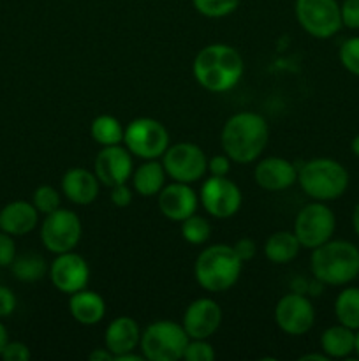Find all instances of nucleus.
Here are the masks:
<instances>
[{
    "label": "nucleus",
    "mask_w": 359,
    "mask_h": 361,
    "mask_svg": "<svg viewBox=\"0 0 359 361\" xmlns=\"http://www.w3.org/2000/svg\"><path fill=\"white\" fill-rule=\"evenodd\" d=\"M270 127L259 113L239 111L229 116L222 127L220 143L224 154L238 164H250L260 157L267 145Z\"/></svg>",
    "instance_id": "f257e3e1"
},
{
    "label": "nucleus",
    "mask_w": 359,
    "mask_h": 361,
    "mask_svg": "<svg viewBox=\"0 0 359 361\" xmlns=\"http://www.w3.org/2000/svg\"><path fill=\"white\" fill-rule=\"evenodd\" d=\"M192 71L201 87L213 94H222L239 83L245 63L238 49L217 42L197 51Z\"/></svg>",
    "instance_id": "f03ea898"
},
{
    "label": "nucleus",
    "mask_w": 359,
    "mask_h": 361,
    "mask_svg": "<svg viewBox=\"0 0 359 361\" xmlns=\"http://www.w3.org/2000/svg\"><path fill=\"white\" fill-rule=\"evenodd\" d=\"M313 279L326 286H345L359 277V249L347 240H327L310 257Z\"/></svg>",
    "instance_id": "7ed1b4c3"
},
{
    "label": "nucleus",
    "mask_w": 359,
    "mask_h": 361,
    "mask_svg": "<svg viewBox=\"0 0 359 361\" xmlns=\"http://www.w3.org/2000/svg\"><path fill=\"white\" fill-rule=\"evenodd\" d=\"M243 261L234 252L232 245L217 243L204 249L194 264L197 284L210 293H224L238 282Z\"/></svg>",
    "instance_id": "20e7f679"
},
{
    "label": "nucleus",
    "mask_w": 359,
    "mask_h": 361,
    "mask_svg": "<svg viewBox=\"0 0 359 361\" xmlns=\"http://www.w3.org/2000/svg\"><path fill=\"white\" fill-rule=\"evenodd\" d=\"M298 183L303 192L315 201H334L348 187V173L334 159L317 157L298 169Z\"/></svg>",
    "instance_id": "39448f33"
},
{
    "label": "nucleus",
    "mask_w": 359,
    "mask_h": 361,
    "mask_svg": "<svg viewBox=\"0 0 359 361\" xmlns=\"http://www.w3.org/2000/svg\"><path fill=\"white\" fill-rule=\"evenodd\" d=\"M190 337L180 323L155 321L141 331V353L150 361H178L183 358Z\"/></svg>",
    "instance_id": "423d86ee"
},
{
    "label": "nucleus",
    "mask_w": 359,
    "mask_h": 361,
    "mask_svg": "<svg viewBox=\"0 0 359 361\" xmlns=\"http://www.w3.org/2000/svg\"><path fill=\"white\" fill-rule=\"evenodd\" d=\"M123 145L127 150L143 161L158 159L169 147V133L158 120L150 116L134 118L125 127Z\"/></svg>",
    "instance_id": "0eeeda50"
},
{
    "label": "nucleus",
    "mask_w": 359,
    "mask_h": 361,
    "mask_svg": "<svg viewBox=\"0 0 359 361\" xmlns=\"http://www.w3.org/2000/svg\"><path fill=\"white\" fill-rule=\"evenodd\" d=\"M336 229V217L324 201H313L303 207L296 215L294 235L305 249H317L333 238Z\"/></svg>",
    "instance_id": "6e6552de"
},
{
    "label": "nucleus",
    "mask_w": 359,
    "mask_h": 361,
    "mask_svg": "<svg viewBox=\"0 0 359 361\" xmlns=\"http://www.w3.org/2000/svg\"><path fill=\"white\" fill-rule=\"evenodd\" d=\"M83 235V226L76 212L58 208L46 215L41 224V242L53 254L70 252L77 247Z\"/></svg>",
    "instance_id": "1a4fd4ad"
},
{
    "label": "nucleus",
    "mask_w": 359,
    "mask_h": 361,
    "mask_svg": "<svg viewBox=\"0 0 359 361\" xmlns=\"http://www.w3.org/2000/svg\"><path fill=\"white\" fill-rule=\"evenodd\" d=\"M162 166L165 175L172 182L194 183L204 178L208 171V159L203 148L197 145L183 141V143L169 145L162 155Z\"/></svg>",
    "instance_id": "9d476101"
},
{
    "label": "nucleus",
    "mask_w": 359,
    "mask_h": 361,
    "mask_svg": "<svg viewBox=\"0 0 359 361\" xmlns=\"http://www.w3.org/2000/svg\"><path fill=\"white\" fill-rule=\"evenodd\" d=\"M296 18L303 30L317 39L333 37L344 27L336 0H296Z\"/></svg>",
    "instance_id": "9b49d317"
},
{
    "label": "nucleus",
    "mask_w": 359,
    "mask_h": 361,
    "mask_svg": "<svg viewBox=\"0 0 359 361\" xmlns=\"http://www.w3.org/2000/svg\"><path fill=\"white\" fill-rule=\"evenodd\" d=\"M199 201L211 217L231 219L241 208L243 196L239 187L227 176L210 175L201 187Z\"/></svg>",
    "instance_id": "f8f14e48"
},
{
    "label": "nucleus",
    "mask_w": 359,
    "mask_h": 361,
    "mask_svg": "<svg viewBox=\"0 0 359 361\" xmlns=\"http://www.w3.org/2000/svg\"><path fill=\"white\" fill-rule=\"evenodd\" d=\"M275 323L284 334L301 337L312 330L315 323V309L308 296L292 291L278 300L275 307Z\"/></svg>",
    "instance_id": "ddd939ff"
},
{
    "label": "nucleus",
    "mask_w": 359,
    "mask_h": 361,
    "mask_svg": "<svg viewBox=\"0 0 359 361\" xmlns=\"http://www.w3.org/2000/svg\"><path fill=\"white\" fill-rule=\"evenodd\" d=\"M49 279L51 284L63 295H74L88 286L90 281V267L83 256L74 250L56 254L55 261L49 264Z\"/></svg>",
    "instance_id": "4468645a"
},
{
    "label": "nucleus",
    "mask_w": 359,
    "mask_h": 361,
    "mask_svg": "<svg viewBox=\"0 0 359 361\" xmlns=\"http://www.w3.org/2000/svg\"><path fill=\"white\" fill-rule=\"evenodd\" d=\"M94 169L99 182L109 189L118 183H127L134 171L132 154L122 145L102 147V150L95 155Z\"/></svg>",
    "instance_id": "2eb2a0df"
},
{
    "label": "nucleus",
    "mask_w": 359,
    "mask_h": 361,
    "mask_svg": "<svg viewBox=\"0 0 359 361\" xmlns=\"http://www.w3.org/2000/svg\"><path fill=\"white\" fill-rule=\"evenodd\" d=\"M222 324V309L215 300L197 298L187 307L182 326L190 338H210Z\"/></svg>",
    "instance_id": "dca6fc26"
},
{
    "label": "nucleus",
    "mask_w": 359,
    "mask_h": 361,
    "mask_svg": "<svg viewBox=\"0 0 359 361\" xmlns=\"http://www.w3.org/2000/svg\"><path fill=\"white\" fill-rule=\"evenodd\" d=\"M197 204H199V197L190 183L172 182L162 187L158 192V210L172 222H182L196 214Z\"/></svg>",
    "instance_id": "f3484780"
},
{
    "label": "nucleus",
    "mask_w": 359,
    "mask_h": 361,
    "mask_svg": "<svg viewBox=\"0 0 359 361\" xmlns=\"http://www.w3.org/2000/svg\"><path fill=\"white\" fill-rule=\"evenodd\" d=\"M257 185L270 192H280L298 182V169L284 157H266L259 161L253 171Z\"/></svg>",
    "instance_id": "a211bd4d"
},
{
    "label": "nucleus",
    "mask_w": 359,
    "mask_h": 361,
    "mask_svg": "<svg viewBox=\"0 0 359 361\" xmlns=\"http://www.w3.org/2000/svg\"><path fill=\"white\" fill-rule=\"evenodd\" d=\"M99 182L97 175L84 168H70L62 176V192L70 203L87 207L92 204L99 196Z\"/></svg>",
    "instance_id": "6ab92c4d"
},
{
    "label": "nucleus",
    "mask_w": 359,
    "mask_h": 361,
    "mask_svg": "<svg viewBox=\"0 0 359 361\" xmlns=\"http://www.w3.org/2000/svg\"><path fill=\"white\" fill-rule=\"evenodd\" d=\"M39 224V212L34 203L18 200L11 201L0 210V231L11 236H25Z\"/></svg>",
    "instance_id": "aec40b11"
},
{
    "label": "nucleus",
    "mask_w": 359,
    "mask_h": 361,
    "mask_svg": "<svg viewBox=\"0 0 359 361\" xmlns=\"http://www.w3.org/2000/svg\"><path fill=\"white\" fill-rule=\"evenodd\" d=\"M141 342V328L136 319L129 316H120L108 324L104 334V348L120 356L123 353L134 351Z\"/></svg>",
    "instance_id": "412c9836"
},
{
    "label": "nucleus",
    "mask_w": 359,
    "mask_h": 361,
    "mask_svg": "<svg viewBox=\"0 0 359 361\" xmlns=\"http://www.w3.org/2000/svg\"><path fill=\"white\" fill-rule=\"evenodd\" d=\"M69 312L76 323L94 326L106 316V302L99 293L88 291L87 288L70 295Z\"/></svg>",
    "instance_id": "4be33fe9"
},
{
    "label": "nucleus",
    "mask_w": 359,
    "mask_h": 361,
    "mask_svg": "<svg viewBox=\"0 0 359 361\" xmlns=\"http://www.w3.org/2000/svg\"><path fill=\"white\" fill-rule=\"evenodd\" d=\"M130 178H132V185L139 196H158L162 187L165 185V169L162 162H157V159H150L137 166Z\"/></svg>",
    "instance_id": "5701e85b"
},
{
    "label": "nucleus",
    "mask_w": 359,
    "mask_h": 361,
    "mask_svg": "<svg viewBox=\"0 0 359 361\" xmlns=\"http://www.w3.org/2000/svg\"><path fill=\"white\" fill-rule=\"evenodd\" d=\"M320 349L331 358H348L355 349V331L344 324L326 328L320 335Z\"/></svg>",
    "instance_id": "b1692460"
},
{
    "label": "nucleus",
    "mask_w": 359,
    "mask_h": 361,
    "mask_svg": "<svg viewBox=\"0 0 359 361\" xmlns=\"http://www.w3.org/2000/svg\"><path fill=\"white\" fill-rule=\"evenodd\" d=\"M301 250L298 236L294 231H277L270 235V238L264 243V254L267 261L273 264H287L294 259Z\"/></svg>",
    "instance_id": "393cba45"
},
{
    "label": "nucleus",
    "mask_w": 359,
    "mask_h": 361,
    "mask_svg": "<svg viewBox=\"0 0 359 361\" xmlns=\"http://www.w3.org/2000/svg\"><path fill=\"white\" fill-rule=\"evenodd\" d=\"M334 316L338 323L351 330H359V288H345L334 300Z\"/></svg>",
    "instance_id": "a878e982"
},
{
    "label": "nucleus",
    "mask_w": 359,
    "mask_h": 361,
    "mask_svg": "<svg viewBox=\"0 0 359 361\" xmlns=\"http://www.w3.org/2000/svg\"><path fill=\"white\" fill-rule=\"evenodd\" d=\"M11 271H13L14 277L21 282H37L48 274V264L42 256L35 252H25L21 256L14 257V261L11 263Z\"/></svg>",
    "instance_id": "bb28decb"
},
{
    "label": "nucleus",
    "mask_w": 359,
    "mask_h": 361,
    "mask_svg": "<svg viewBox=\"0 0 359 361\" xmlns=\"http://www.w3.org/2000/svg\"><path fill=\"white\" fill-rule=\"evenodd\" d=\"M123 134H125V127L120 123L118 118L111 115L97 116L90 126L92 140L101 147H113V145L123 143Z\"/></svg>",
    "instance_id": "cd10ccee"
},
{
    "label": "nucleus",
    "mask_w": 359,
    "mask_h": 361,
    "mask_svg": "<svg viewBox=\"0 0 359 361\" xmlns=\"http://www.w3.org/2000/svg\"><path fill=\"white\" fill-rule=\"evenodd\" d=\"M182 235L185 242L192 243V245H203L210 240L211 226L206 219L194 214L185 221H182Z\"/></svg>",
    "instance_id": "c85d7f7f"
},
{
    "label": "nucleus",
    "mask_w": 359,
    "mask_h": 361,
    "mask_svg": "<svg viewBox=\"0 0 359 361\" xmlns=\"http://www.w3.org/2000/svg\"><path fill=\"white\" fill-rule=\"evenodd\" d=\"M192 4L203 16L224 18L238 9L239 0H192Z\"/></svg>",
    "instance_id": "c756f323"
},
{
    "label": "nucleus",
    "mask_w": 359,
    "mask_h": 361,
    "mask_svg": "<svg viewBox=\"0 0 359 361\" xmlns=\"http://www.w3.org/2000/svg\"><path fill=\"white\" fill-rule=\"evenodd\" d=\"M32 203L37 208L39 214H51V212L58 210L60 204H62V197L60 192L51 185H39L34 190V196H32Z\"/></svg>",
    "instance_id": "7c9ffc66"
},
{
    "label": "nucleus",
    "mask_w": 359,
    "mask_h": 361,
    "mask_svg": "<svg viewBox=\"0 0 359 361\" xmlns=\"http://www.w3.org/2000/svg\"><path fill=\"white\" fill-rule=\"evenodd\" d=\"M217 355L208 338H190L183 353V360L187 361H213Z\"/></svg>",
    "instance_id": "2f4dec72"
},
{
    "label": "nucleus",
    "mask_w": 359,
    "mask_h": 361,
    "mask_svg": "<svg viewBox=\"0 0 359 361\" xmlns=\"http://www.w3.org/2000/svg\"><path fill=\"white\" fill-rule=\"evenodd\" d=\"M340 62L354 76H359V37H351L341 42Z\"/></svg>",
    "instance_id": "473e14b6"
},
{
    "label": "nucleus",
    "mask_w": 359,
    "mask_h": 361,
    "mask_svg": "<svg viewBox=\"0 0 359 361\" xmlns=\"http://www.w3.org/2000/svg\"><path fill=\"white\" fill-rule=\"evenodd\" d=\"M341 25L352 30L359 28V0H344L340 6Z\"/></svg>",
    "instance_id": "72a5a7b5"
},
{
    "label": "nucleus",
    "mask_w": 359,
    "mask_h": 361,
    "mask_svg": "<svg viewBox=\"0 0 359 361\" xmlns=\"http://www.w3.org/2000/svg\"><path fill=\"white\" fill-rule=\"evenodd\" d=\"M0 358L4 361H28L32 358V353L23 342H7Z\"/></svg>",
    "instance_id": "f704fd0d"
},
{
    "label": "nucleus",
    "mask_w": 359,
    "mask_h": 361,
    "mask_svg": "<svg viewBox=\"0 0 359 361\" xmlns=\"http://www.w3.org/2000/svg\"><path fill=\"white\" fill-rule=\"evenodd\" d=\"M16 257V243H14V236L9 233L0 231V267L7 268Z\"/></svg>",
    "instance_id": "c9c22d12"
},
{
    "label": "nucleus",
    "mask_w": 359,
    "mask_h": 361,
    "mask_svg": "<svg viewBox=\"0 0 359 361\" xmlns=\"http://www.w3.org/2000/svg\"><path fill=\"white\" fill-rule=\"evenodd\" d=\"M132 189L127 183H118L111 187V203L118 208H127L132 203Z\"/></svg>",
    "instance_id": "e433bc0d"
},
{
    "label": "nucleus",
    "mask_w": 359,
    "mask_h": 361,
    "mask_svg": "<svg viewBox=\"0 0 359 361\" xmlns=\"http://www.w3.org/2000/svg\"><path fill=\"white\" fill-rule=\"evenodd\" d=\"M231 159L227 155H213V157L208 161V171L213 176H227L231 171Z\"/></svg>",
    "instance_id": "4c0bfd02"
},
{
    "label": "nucleus",
    "mask_w": 359,
    "mask_h": 361,
    "mask_svg": "<svg viewBox=\"0 0 359 361\" xmlns=\"http://www.w3.org/2000/svg\"><path fill=\"white\" fill-rule=\"evenodd\" d=\"M16 309V295L7 286H0V319L11 316Z\"/></svg>",
    "instance_id": "58836bf2"
},
{
    "label": "nucleus",
    "mask_w": 359,
    "mask_h": 361,
    "mask_svg": "<svg viewBox=\"0 0 359 361\" xmlns=\"http://www.w3.org/2000/svg\"><path fill=\"white\" fill-rule=\"evenodd\" d=\"M232 249H234V252L238 254V257L243 261V263H246V261L252 259L257 252L256 242L250 238H239L238 242L232 245Z\"/></svg>",
    "instance_id": "ea45409f"
},
{
    "label": "nucleus",
    "mask_w": 359,
    "mask_h": 361,
    "mask_svg": "<svg viewBox=\"0 0 359 361\" xmlns=\"http://www.w3.org/2000/svg\"><path fill=\"white\" fill-rule=\"evenodd\" d=\"M88 360L90 361H115V356H113V353L109 351L108 348H99L88 355Z\"/></svg>",
    "instance_id": "a19ab883"
},
{
    "label": "nucleus",
    "mask_w": 359,
    "mask_h": 361,
    "mask_svg": "<svg viewBox=\"0 0 359 361\" xmlns=\"http://www.w3.org/2000/svg\"><path fill=\"white\" fill-rule=\"evenodd\" d=\"M146 358H144L143 355H136L134 351H129V353H123V355L116 356L115 361H144Z\"/></svg>",
    "instance_id": "79ce46f5"
},
{
    "label": "nucleus",
    "mask_w": 359,
    "mask_h": 361,
    "mask_svg": "<svg viewBox=\"0 0 359 361\" xmlns=\"http://www.w3.org/2000/svg\"><path fill=\"white\" fill-rule=\"evenodd\" d=\"M299 361H329V356L324 353H308V355H303Z\"/></svg>",
    "instance_id": "37998d69"
},
{
    "label": "nucleus",
    "mask_w": 359,
    "mask_h": 361,
    "mask_svg": "<svg viewBox=\"0 0 359 361\" xmlns=\"http://www.w3.org/2000/svg\"><path fill=\"white\" fill-rule=\"evenodd\" d=\"M7 342H9V334H7V328L4 326V323H0V355H2Z\"/></svg>",
    "instance_id": "c03bdc74"
},
{
    "label": "nucleus",
    "mask_w": 359,
    "mask_h": 361,
    "mask_svg": "<svg viewBox=\"0 0 359 361\" xmlns=\"http://www.w3.org/2000/svg\"><path fill=\"white\" fill-rule=\"evenodd\" d=\"M352 226H354V231H355V235L359 236V203L355 204L354 212H352Z\"/></svg>",
    "instance_id": "a18cd8bd"
},
{
    "label": "nucleus",
    "mask_w": 359,
    "mask_h": 361,
    "mask_svg": "<svg viewBox=\"0 0 359 361\" xmlns=\"http://www.w3.org/2000/svg\"><path fill=\"white\" fill-rule=\"evenodd\" d=\"M351 150H352V154L355 155V157H359V134H358V136L352 137V141H351Z\"/></svg>",
    "instance_id": "49530a36"
},
{
    "label": "nucleus",
    "mask_w": 359,
    "mask_h": 361,
    "mask_svg": "<svg viewBox=\"0 0 359 361\" xmlns=\"http://www.w3.org/2000/svg\"><path fill=\"white\" fill-rule=\"evenodd\" d=\"M354 353L358 355V358H359V330L355 331V349H354Z\"/></svg>",
    "instance_id": "de8ad7c7"
}]
</instances>
